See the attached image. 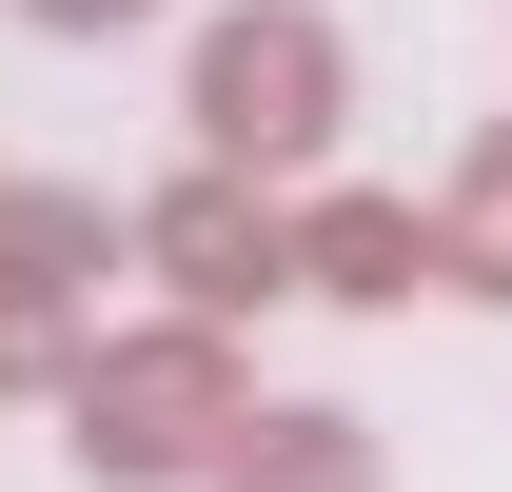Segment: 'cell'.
<instances>
[{"mask_svg":"<svg viewBox=\"0 0 512 492\" xmlns=\"http://www.w3.org/2000/svg\"><path fill=\"white\" fill-rule=\"evenodd\" d=\"M178 119H197V178H316L335 119H355V60H335V20L316 0H217L197 20V60H178Z\"/></svg>","mask_w":512,"mask_h":492,"instance_id":"cell-1","label":"cell"},{"mask_svg":"<svg viewBox=\"0 0 512 492\" xmlns=\"http://www.w3.org/2000/svg\"><path fill=\"white\" fill-rule=\"evenodd\" d=\"M237 335H178V315H158V335H99V355L60 374V453L99 492H197L217 473V453H237Z\"/></svg>","mask_w":512,"mask_h":492,"instance_id":"cell-2","label":"cell"},{"mask_svg":"<svg viewBox=\"0 0 512 492\" xmlns=\"http://www.w3.org/2000/svg\"><path fill=\"white\" fill-rule=\"evenodd\" d=\"M119 256L178 276V335H237L256 296H296V256H276V197H256V178H158V197L119 217Z\"/></svg>","mask_w":512,"mask_h":492,"instance_id":"cell-3","label":"cell"},{"mask_svg":"<svg viewBox=\"0 0 512 492\" xmlns=\"http://www.w3.org/2000/svg\"><path fill=\"white\" fill-rule=\"evenodd\" d=\"M276 256H296V296L394 315L414 276H434V217H414V197H296V217H276Z\"/></svg>","mask_w":512,"mask_h":492,"instance_id":"cell-4","label":"cell"},{"mask_svg":"<svg viewBox=\"0 0 512 492\" xmlns=\"http://www.w3.org/2000/svg\"><path fill=\"white\" fill-rule=\"evenodd\" d=\"M197 492H375V414H335V394H276V414H237V453Z\"/></svg>","mask_w":512,"mask_h":492,"instance_id":"cell-5","label":"cell"},{"mask_svg":"<svg viewBox=\"0 0 512 492\" xmlns=\"http://www.w3.org/2000/svg\"><path fill=\"white\" fill-rule=\"evenodd\" d=\"M434 296H493L512 315V119L453 158V197H434Z\"/></svg>","mask_w":512,"mask_h":492,"instance_id":"cell-6","label":"cell"},{"mask_svg":"<svg viewBox=\"0 0 512 492\" xmlns=\"http://www.w3.org/2000/svg\"><path fill=\"white\" fill-rule=\"evenodd\" d=\"M79 315H99V296H79V276H40V256H0V394H60V374L99 355Z\"/></svg>","mask_w":512,"mask_h":492,"instance_id":"cell-7","label":"cell"},{"mask_svg":"<svg viewBox=\"0 0 512 492\" xmlns=\"http://www.w3.org/2000/svg\"><path fill=\"white\" fill-rule=\"evenodd\" d=\"M0 256H40V276H79V296H99L119 217H99V197H60V178H0Z\"/></svg>","mask_w":512,"mask_h":492,"instance_id":"cell-8","label":"cell"},{"mask_svg":"<svg viewBox=\"0 0 512 492\" xmlns=\"http://www.w3.org/2000/svg\"><path fill=\"white\" fill-rule=\"evenodd\" d=\"M40 40H119V20H158V0H20Z\"/></svg>","mask_w":512,"mask_h":492,"instance_id":"cell-9","label":"cell"}]
</instances>
